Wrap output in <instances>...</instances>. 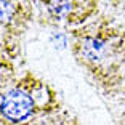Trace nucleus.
I'll return each mask as SVG.
<instances>
[{
    "mask_svg": "<svg viewBox=\"0 0 125 125\" xmlns=\"http://www.w3.org/2000/svg\"><path fill=\"white\" fill-rule=\"evenodd\" d=\"M69 37L75 62L103 90L125 61V27L99 13L87 24L69 31Z\"/></svg>",
    "mask_w": 125,
    "mask_h": 125,
    "instance_id": "obj_1",
    "label": "nucleus"
},
{
    "mask_svg": "<svg viewBox=\"0 0 125 125\" xmlns=\"http://www.w3.org/2000/svg\"><path fill=\"white\" fill-rule=\"evenodd\" d=\"M61 106L56 90L32 71H0V125H34Z\"/></svg>",
    "mask_w": 125,
    "mask_h": 125,
    "instance_id": "obj_2",
    "label": "nucleus"
},
{
    "mask_svg": "<svg viewBox=\"0 0 125 125\" xmlns=\"http://www.w3.org/2000/svg\"><path fill=\"white\" fill-rule=\"evenodd\" d=\"M34 19V0H0V71L15 69L22 39Z\"/></svg>",
    "mask_w": 125,
    "mask_h": 125,
    "instance_id": "obj_3",
    "label": "nucleus"
},
{
    "mask_svg": "<svg viewBox=\"0 0 125 125\" xmlns=\"http://www.w3.org/2000/svg\"><path fill=\"white\" fill-rule=\"evenodd\" d=\"M34 7L42 24L69 31L99 15V0H34Z\"/></svg>",
    "mask_w": 125,
    "mask_h": 125,
    "instance_id": "obj_4",
    "label": "nucleus"
},
{
    "mask_svg": "<svg viewBox=\"0 0 125 125\" xmlns=\"http://www.w3.org/2000/svg\"><path fill=\"white\" fill-rule=\"evenodd\" d=\"M101 92L112 99H119V101H125V61L122 62L115 74L111 77L107 85Z\"/></svg>",
    "mask_w": 125,
    "mask_h": 125,
    "instance_id": "obj_5",
    "label": "nucleus"
},
{
    "mask_svg": "<svg viewBox=\"0 0 125 125\" xmlns=\"http://www.w3.org/2000/svg\"><path fill=\"white\" fill-rule=\"evenodd\" d=\"M112 3H115V5H124L125 7V0H111Z\"/></svg>",
    "mask_w": 125,
    "mask_h": 125,
    "instance_id": "obj_6",
    "label": "nucleus"
}]
</instances>
